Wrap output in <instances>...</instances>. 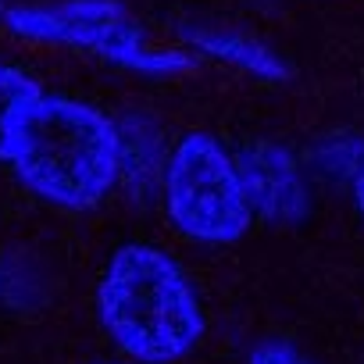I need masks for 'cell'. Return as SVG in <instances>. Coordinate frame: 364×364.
Returning <instances> with one entry per match:
<instances>
[{
    "instance_id": "cell-6",
    "label": "cell",
    "mask_w": 364,
    "mask_h": 364,
    "mask_svg": "<svg viewBox=\"0 0 364 364\" xmlns=\"http://www.w3.org/2000/svg\"><path fill=\"white\" fill-rule=\"evenodd\" d=\"M164 161H168V146L154 122L146 118L118 122V186L139 197L161 193Z\"/></svg>"
},
{
    "instance_id": "cell-10",
    "label": "cell",
    "mask_w": 364,
    "mask_h": 364,
    "mask_svg": "<svg viewBox=\"0 0 364 364\" xmlns=\"http://www.w3.org/2000/svg\"><path fill=\"white\" fill-rule=\"evenodd\" d=\"M353 204H357V211H360V218H364V161H360V168H357V175H353Z\"/></svg>"
},
{
    "instance_id": "cell-2",
    "label": "cell",
    "mask_w": 364,
    "mask_h": 364,
    "mask_svg": "<svg viewBox=\"0 0 364 364\" xmlns=\"http://www.w3.org/2000/svg\"><path fill=\"white\" fill-rule=\"evenodd\" d=\"M22 186L61 211H93L118 190V122L100 107L43 93L8 157Z\"/></svg>"
},
{
    "instance_id": "cell-5",
    "label": "cell",
    "mask_w": 364,
    "mask_h": 364,
    "mask_svg": "<svg viewBox=\"0 0 364 364\" xmlns=\"http://www.w3.org/2000/svg\"><path fill=\"white\" fill-rule=\"evenodd\" d=\"M236 168L250 200V215L289 229L311 215V190L296 154L275 139H254L236 154Z\"/></svg>"
},
{
    "instance_id": "cell-9",
    "label": "cell",
    "mask_w": 364,
    "mask_h": 364,
    "mask_svg": "<svg viewBox=\"0 0 364 364\" xmlns=\"http://www.w3.org/2000/svg\"><path fill=\"white\" fill-rule=\"evenodd\" d=\"M247 364H314V360L304 357L296 346H289L282 339H268V343L254 346V353L247 357Z\"/></svg>"
},
{
    "instance_id": "cell-8",
    "label": "cell",
    "mask_w": 364,
    "mask_h": 364,
    "mask_svg": "<svg viewBox=\"0 0 364 364\" xmlns=\"http://www.w3.org/2000/svg\"><path fill=\"white\" fill-rule=\"evenodd\" d=\"M40 97H43V90L29 72L0 61V161L11 157L15 132H18L22 118L36 107Z\"/></svg>"
},
{
    "instance_id": "cell-11",
    "label": "cell",
    "mask_w": 364,
    "mask_h": 364,
    "mask_svg": "<svg viewBox=\"0 0 364 364\" xmlns=\"http://www.w3.org/2000/svg\"><path fill=\"white\" fill-rule=\"evenodd\" d=\"M97 364H125V360H97Z\"/></svg>"
},
{
    "instance_id": "cell-7",
    "label": "cell",
    "mask_w": 364,
    "mask_h": 364,
    "mask_svg": "<svg viewBox=\"0 0 364 364\" xmlns=\"http://www.w3.org/2000/svg\"><path fill=\"white\" fill-rule=\"evenodd\" d=\"M186 40L204 54V58H215L222 65H232L261 82H282L289 79V68L286 61L268 50L261 40H250L243 33H229V29H186Z\"/></svg>"
},
{
    "instance_id": "cell-4",
    "label": "cell",
    "mask_w": 364,
    "mask_h": 364,
    "mask_svg": "<svg viewBox=\"0 0 364 364\" xmlns=\"http://www.w3.org/2000/svg\"><path fill=\"white\" fill-rule=\"evenodd\" d=\"M4 22L15 36H26L33 43L90 50L107 65L154 75V79L178 75L190 68L186 54L154 47L143 36V29L129 22L125 11L111 4V0H72V4H54V8H11Z\"/></svg>"
},
{
    "instance_id": "cell-3",
    "label": "cell",
    "mask_w": 364,
    "mask_h": 364,
    "mask_svg": "<svg viewBox=\"0 0 364 364\" xmlns=\"http://www.w3.org/2000/svg\"><path fill=\"white\" fill-rule=\"evenodd\" d=\"M157 197L171 229L200 247H229L243 240L254 222L236 154L211 132H186L175 139Z\"/></svg>"
},
{
    "instance_id": "cell-1",
    "label": "cell",
    "mask_w": 364,
    "mask_h": 364,
    "mask_svg": "<svg viewBox=\"0 0 364 364\" xmlns=\"http://www.w3.org/2000/svg\"><path fill=\"white\" fill-rule=\"evenodd\" d=\"M97 318L129 364H178L208 332L190 272L164 247L139 240L111 250L97 282Z\"/></svg>"
}]
</instances>
